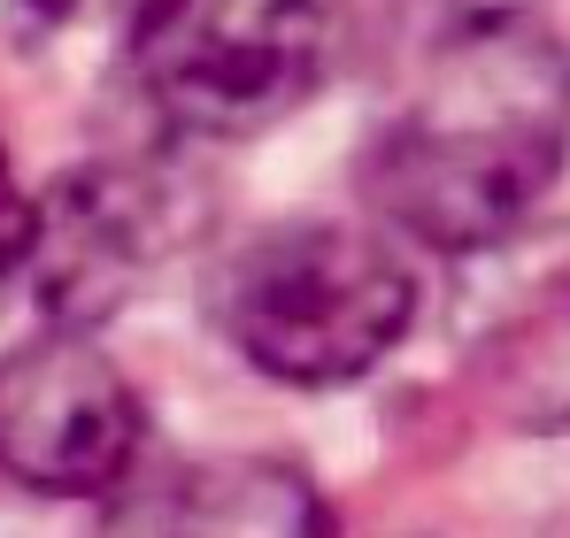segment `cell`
<instances>
[{"mask_svg": "<svg viewBox=\"0 0 570 538\" xmlns=\"http://www.w3.org/2000/svg\"><path fill=\"white\" fill-rule=\"evenodd\" d=\"M155 247H163V192L131 170H86L39 200L31 285L55 308V323L78 331L147 277Z\"/></svg>", "mask_w": 570, "mask_h": 538, "instance_id": "cell-5", "label": "cell"}, {"mask_svg": "<svg viewBox=\"0 0 570 538\" xmlns=\"http://www.w3.org/2000/svg\"><path fill=\"white\" fill-rule=\"evenodd\" d=\"M347 0H139L131 70L178 131H263L324 86Z\"/></svg>", "mask_w": 570, "mask_h": 538, "instance_id": "cell-3", "label": "cell"}, {"mask_svg": "<svg viewBox=\"0 0 570 538\" xmlns=\"http://www.w3.org/2000/svg\"><path fill=\"white\" fill-rule=\"evenodd\" d=\"M31 247H39V200L16 185L8 155H0V300L31 277Z\"/></svg>", "mask_w": 570, "mask_h": 538, "instance_id": "cell-8", "label": "cell"}, {"mask_svg": "<svg viewBox=\"0 0 570 538\" xmlns=\"http://www.w3.org/2000/svg\"><path fill=\"white\" fill-rule=\"evenodd\" d=\"M416 316L401 255L355 223H285L224 285V323L263 377L332 392L379 369Z\"/></svg>", "mask_w": 570, "mask_h": 538, "instance_id": "cell-2", "label": "cell"}, {"mask_svg": "<svg viewBox=\"0 0 570 538\" xmlns=\"http://www.w3.org/2000/svg\"><path fill=\"white\" fill-rule=\"evenodd\" d=\"M139 461V392L86 331H47L0 361V469L55 500L116 492Z\"/></svg>", "mask_w": 570, "mask_h": 538, "instance_id": "cell-4", "label": "cell"}, {"mask_svg": "<svg viewBox=\"0 0 570 538\" xmlns=\"http://www.w3.org/2000/svg\"><path fill=\"white\" fill-rule=\"evenodd\" d=\"M570 162V54L532 23L448 31L371 147V200L440 255H493Z\"/></svg>", "mask_w": 570, "mask_h": 538, "instance_id": "cell-1", "label": "cell"}, {"mask_svg": "<svg viewBox=\"0 0 570 538\" xmlns=\"http://www.w3.org/2000/svg\"><path fill=\"white\" fill-rule=\"evenodd\" d=\"M485 262L501 269L478 300V377L517 424H570V231L501 239Z\"/></svg>", "mask_w": 570, "mask_h": 538, "instance_id": "cell-6", "label": "cell"}, {"mask_svg": "<svg viewBox=\"0 0 570 538\" xmlns=\"http://www.w3.org/2000/svg\"><path fill=\"white\" fill-rule=\"evenodd\" d=\"M23 8V23H39V31H55V23H70V16H86V0H16Z\"/></svg>", "mask_w": 570, "mask_h": 538, "instance_id": "cell-10", "label": "cell"}, {"mask_svg": "<svg viewBox=\"0 0 570 538\" xmlns=\"http://www.w3.org/2000/svg\"><path fill=\"white\" fill-rule=\"evenodd\" d=\"M108 538H332L324 500L285 461H208L139 492Z\"/></svg>", "mask_w": 570, "mask_h": 538, "instance_id": "cell-7", "label": "cell"}, {"mask_svg": "<svg viewBox=\"0 0 570 538\" xmlns=\"http://www.w3.org/2000/svg\"><path fill=\"white\" fill-rule=\"evenodd\" d=\"M448 31H485V23H517L524 0H424Z\"/></svg>", "mask_w": 570, "mask_h": 538, "instance_id": "cell-9", "label": "cell"}]
</instances>
